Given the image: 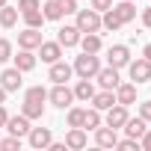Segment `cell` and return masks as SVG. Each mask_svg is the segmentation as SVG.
Listing matches in <instances>:
<instances>
[{
	"instance_id": "4dcf8cb0",
	"label": "cell",
	"mask_w": 151,
	"mask_h": 151,
	"mask_svg": "<svg viewBox=\"0 0 151 151\" xmlns=\"http://www.w3.org/2000/svg\"><path fill=\"white\" fill-rule=\"evenodd\" d=\"M83 113L86 110H80V107L68 110V127H83Z\"/></svg>"
},
{
	"instance_id": "8d00e7d4",
	"label": "cell",
	"mask_w": 151,
	"mask_h": 151,
	"mask_svg": "<svg viewBox=\"0 0 151 151\" xmlns=\"http://www.w3.org/2000/svg\"><path fill=\"white\" fill-rule=\"evenodd\" d=\"M110 6H113V0H92V9L95 12H107Z\"/></svg>"
},
{
	"instance_id": "ba28073f",
	"label": "cell",
	"mask_w": 151,
	"mask_h": 151,
	"mask_svg": "<svg viewBox=\"0 0 151 151\" xmlns=\"http://www.w3.org/2000/svg\"><path fill=\"white\" fill-rule=\"evenodd\" d=\"M27 139H30L33 148H47V145L53 142V133H50V127H30Z\"/></svg>"
},
{
	"instance_id": "b9f144b4",
	"label": "cell",
	"mask_w": 151,
	"mask_h": 151,
	"mask_svg": "<svg viewBox=\"0 0 151 151\" xmlns=\"http://www.w3.org/2000/svg\"><path fill=\"white\" fill-rule=\"evenodd\" d=\"M142 56H145V59L151 62V45H145V47H142Z\"/></svg>"
},
{
	"instance_id": "f35d334b",
	"label": "cell",
	"mask_w": 151,
	"mask_h": 151,
	"mask_svg": "<svg viewBox=\"0 0 151 151\" xmlns=\"http://www.w3.org/2000/svg\"><path fill=\"white\" fill-rule=\"evenodd\" d=\"M139 148H145V151H151V130H145V133L139 136Z\"/></svg>"
},
{
	"instance_id": "277c9868",
	"label": "cell",
	"mask_w": 151,
	"mask_h": 151,
	"mask_svg": "<svg viewBox=\"0 0 151 151\" xmlns=\"http://www.w3.org/2000/svg\"><path fill=\"white\" fill-rule=\"evenodd\" d=\"M127 71H130V80H133V83H148V80H151V62H148L145 56L127 62Z\"/></svg>"
},
{
	"instance_id": "836d02e7",
	"label": "cell",
	"mask_w": 151,
	"mask_h": 151,
	"mask_svg": "<svg viewBox=\"0 0 151 151\" xmlns=\"http://www.w3.org/2000/svg\"><path fill=\"white\" fill-rule=\"evenodd\" d=\"M116 148H122V151H136V148H139V139H130V136H127V139L116 142Z\"/></svg>"
},
{
	"instance_id": "4fadbf2b",
	"label": "cell",
	"mask_w": 151,
	"mask_h": 151,
	"mask_svg": "<svg viewBox=\"0 0 151 151\" xmlns=\"http://www.w3.org/2000/svg\"><path fill=\"white\" fill-rule=\"evenodd\" d=\"M71 74H74V68H71L68 62H62V59L50 62V80H53V83H65V80H71Z\"/></svg>"
},
{
	"instance_id": "7a4b0ae2",
	"label": "cell",
	"mask_w": 151,
	"mask_h": 151,
	"mask_svg": "<svg viewBox=\"0 0 151 151\" xmlns=\"http://www.w3.org/2000/svg\"><path fill=\"white\" fill-rule=\"evenodd\" d=\"M77 27L80 33H98L101 30V12L95 9H77Z\"/></svg>"
},
{
	"instance_id": "ffe728a7",
	"label": "cell",
	"mask_w": 151,
	"mask_h": 151,
	"mask_svg": "<svg viewBox=\"0 0 151 151\" xmlns=\"http://www.w3.org/2000/svg\"><path fill=\"white\" fill-rule=\"evenodd\" d=\"M77 45L83 47V53H98V50H101V36H98V33H83Z\"/></svg>"
},
{
	"instance_id": "603a6c76",
	"label": "cell",
	"mask_w": 151,
	"mask_h": 151,
	"mask_svg": "<svg viewBox=\"0 0 151 151\" xmlns=\"http://www.w3.org/2000/svg\"><path fill=\"white\" fill-rule=\"evenodd\" d=\"M42 15H45V21H59L65 12H62V6H59V0H45Z\"/></svg>"
},
{
	"instance_id": "484cf974",
	"label": "cell",
	"mask_w": 151,
	"mask_h": 151,
	"mask_svg": "<svg viewBox=\"0 0 151 151\" xmlns=\"http://www.w3.org/2000/svg\"><path fill=\"white\" fill-rule=\"evenodd\" d=\"M101 27H104V30H113V33H116V30L122 27V21H119V15L113 12V6H110V9H107V12L101 15Z\"/></svg>"
},
{
	"instance_id": "74e56055",
	"label": "cell",
	"mask_w": 151,
	"mask_h": 151,
	"mask_svg": "<svg viewBox=\"0 0 151 151\" xmlns=\"http://www.w3.org/2000/svg\"><path fill=\"white\" fill-rule=\"evenodd\" d=\"M139 116H142L145 122H151V101H145V104H139Z\"/></svg>"
},
{
	"instance_id": "d6a6232c",
	"label": "cell",
	"mask_w": 151,
	"mask_h": 151,
	"mask_svg": "<svg viewBox=\"0 0 151 151\" xmlns=\"http://www.w3.org/2000/svg\"><path fill=\"white\" fill-rule=\"evenodd\" d=\"M0 148H3V151H15V148H21V136H9V139H0Z\"/></svg>"
},
{
	"instance_id": "d590c367",
	"label": "cell",
	"mask_w": 151,
	"mask_h": 151,
	"mask_svg": "<svg viewBox=\"0 0 151 151\" xmlns=\"http://www.w3.org/2000/svg\"><path fill=\"white\" fill-rule=\"evenodd\" d=\"M59 6L65 15H71V12H77V0H59Z\"/></svg>"
},
{
	"instance_id": "ee69618b",
	"label": "cell",
	"mask_w": 151,
	"mask_h": 151,
	"mask_svg": "<svg viewBox=\"0 0 151 151\" xmlns=\"http://www.w3.org/2000/svg\"><path fill=\"white\" fill-rule=\"evenodd\" d=\"M0 6H6V0H0Z\"/></svg>"
},
{
	"instance_id": "5bb4252c",
	"label": "cell",
	"mask_w": 151,
	"mask_h": 151,
	"mask_svg": "<svg viewBox=\"0 0 151 151\" xmlns=\"http://www.w3.org/2000/svg\"><path fill=\"white\" fill-rule=\"evenodd\" d=\"M39 56H42V62H56L62 56V45L59 42H42L39 45Z\"/></svg>"
},
{
	"instance_id": "e575fe53",
	"label": "cell",
	"mask_w": 151,
	"mask_h": 151,
	"mask_svg": "<svg viewBox=\"0 0 151 151\" xmlns=\"http://www.w3.org/2000/svg\"><path fill=\"white\" fill-rule=\"evenodd\" d=\"M18 9L30 12V9H42V3H39V0H18Z\"/></svg>"
},
{
	"instance_id": "f546056e",
	"label": "cell",
	"mask_w": 151,
	"mask_h": 151,
	"mask_svg": "<svg viewBox=\"0 0 151 151\" xmlns=\"http://www.w3.org/2000/svg\"><path fill=\"white\" fill-rule=\"evenodd\" d=\"M98 124H101V110H95V107H92V110H86V113H83V127L95 130Z\"/></svg>"
},
{
	"instance_id": "1f68e13d",
	"label": "cell",
	"mask_w": 151,
	"mask_h": 151,
	"mask_svg": "<svg viewBox=\"0 0 151 151\" xmlns=\"http://www.w3.org/2000/svg\"><path fill=\"white\" fill-rule=\"evenodd\" d=\"M12 59V42L9 39H0V62Z\"/></svg>"
},
{
	"instance_id": "d6986e66",
	"label": "cell",
	"mask_w": 151,
	"mask_h": 151,
	"mask_svg": "<svg viewBox=\"0 0 151 151\" xmlns=\"http://www.w3.org/2000/svg\"><path fill=\"white\" fill-rule=\"evenodd\" d=\"M113 104H116V92L113 89H104V92H95L92 95V107L95 110H110Z\"/></svg>"
},
{
	"instance_id": "4316f807",
	"label": "cell",
	"mask_w": 151,
	"mask_h": 151,
	"mask_svg": "<svg viewBox=\"0 0 151 151\" xmlns=\"http://www.w3.org/2000/svg\"><path fill=\"white\" fill-rule=\"evenodd\" d=\"M27 119H42L45 116V104H39V101H24V110H21Z\"/></svg>"
},
{
	"instance_id": "d4e9b609",
	"label": "cell",
	"mask_w": 151,
	"mask_h": 151,
	"mask_svg": "<svg viewBox=\"0 0 151 151\" xmlns=\"http://www.w3.org/2000/svg\"><path fill=\"white\" fill-rule=\"evenodd\" d=\"M15 24H18V9L0 6V27H15Z\"/></svg>"
},
{
	"instance_id": "9a60e30c",
	"label": "cell",
	"mask_w": 151,
	"mask_h": 151,
	"mask_svg": "<svg viewBox=\"0 0 151 151\" xmlns=\"http://www.w3.org/2000/svg\"><path fill=\"white\" fill-rule=\"evenodd\" d=\"M133 101H136V83H119L116 86V104L130 107Z\"/></svg>"
},
{
	"instance_id": "44dd1931",
	"label": "cell",
	"mask_w": 151,
	"mask_h": 151,
	"mask_svg": "<svg viewBox=\"0 0 151 151\" xmlns=\"http://www.w3.org/2000/svg\"><path fill=\"white\" fill-rule=\"evenodd\" d=\"M65 148H86V130L83 127H71L65 136Z\"/></svg>"
},
{
	"instance_id": "cb8c5ba5",
	"label": "cell",
	"mask_w": 151,
	"mask_h": 151,
	"mask_svg": "<svg viewBox=\"0 0 151 151\" xmlns=\"http://www.w3.org/2000/svg\"><path fill=\"white\" fill-rule=\"evenodd\" d=\"M92 95H95V86H92V80L80 77V80H77V86H74V98H80V101H92Z\"/></svg>"
},
{
	"instance_id": "7c38bea8",
	"label": "cell",
	"mask_w": 151,
	"mask_h": 151,
	"mask_svg": "<svg viewBox=\"0 0 151 151\" xmlns=\"http://www.w3.org/2000/svg\"><path fill=\"white\" fill-rule=\"evenodd\" d=\"M80 36H83V33H80L77 27H68V24L56 30V42H59L62 47H74V45L80 42Z\"/></svg>"
},
{
	"instance_id": "52a82bcc",
	"label": "cell",
	"mask_w": 151,
	"mask_h": 151,
	"mask_svg": "<svg viewBox=\"0 0 151 151\" xmlns=\"http://www.w3.org/2000/svg\"><path fill=\"white\" fill-rule=\"evenodd\" d=\"M3 127H6L12 136H27V133H30V119H27L24 113H21V116H9Z\"/></svg>"
},
{
	"instance_id": "7402d4cb",
	"label": "cell",
	"mask_w": 151,
	"mask_h": 151,
	"mask_svg": "<svg viewBox=\"0 0 151 151\" xmlns=\"http://www.w3.org/2000/svg\"><path fill=\"white\" fill-rule=\"evenodd\" d=\"M12 59H15V68H18V71H33V68H36V56H33V50H24V47H21V53L12 56Z\"/></svg>"
},
{
	"instance_id": "ab89813d",
	"label": "cell",
	"mask_w": 151,
	"mask_h": 151,
	"mask_svg": "<svg viewBox=\"0 0 151 151\" xmlns=\"http://www.w3.org/2000/svg\"><path fill=\"white\" fill-rule=\"evenodd\" d=\"M6 119H9V113H6V107H3V104H0V127L6 124Z\"/></svg>"
},
{
	"instance_id": "5b68a950",
	"label": "cell",
	"mask_w": 151,
	"mask_h": 151,
	"mask_svg": "<svg viewBox=\"0 0 151 151\" xmlns=\"http://www.w3.org/2000/svg\"><path fill=\"white\" fill-rule=\"evenodd\" d=\"M107 62H110L113 68H124V65L130 62V50H127V45H113V47L107 50Z\"/></svg>"
},
{
	"instance_id": "30bf717a",
	"label": "cell",
	"mask_w": 151,
	"mask_h": 151,
	"mask_svg": "<svg viewBox=\"0 0 151 151\" xmlns=\"http://www.w3.org/2000/svg\"><path fill=\"white\" fill-rule=\"evenodd\" d=\"M21 74H24V71H18L15 65L6 68L3 74H0V86H3L6 92H18V89H21Z\"/></svg>"
},
{
	"instance_id": "83f0119b",
	"label": "cell",
	"mask_w": 151,
	"mask_h": 151,
	"mask_svg": "<svg viewBox=\"0 0 151 151\" xmlns=\"http://www.w3.org/2000/svg\"><path fill=\"white\" fill-rule=\"evenodd\" d=\"M21 15H24L27 27H36V30H42V24H45V15H42V9H30V12H21Z\"/></svg>"
},
{
	"instance_id": "ac0fdd59",
	"label": "cell",
	"mask_w": 151,
	"mask_h": 151,
	"mask_svg": "<svg viewBox=\"0 0 151 151\" xmlns=\"http://www.w3.org/2000/svg\"><path fill=\"white\" fill-rule=\"evenodd\" d=\"M113 12L119 15V21H122V24H127V21H133V18H136V6H133V0H122V3H116V6H113Z\"/></svg>"
},
{
	"instance_id": "6da1fadb",
	"label": "cell",
	"mask_w": 151,
	"mask_h": 151,
	"mask_svg": "<svg viewBox=\"0 0 151 151\" xmlns=\"http://www.w3.org/2000/svg\"><path fill=\"white\" fill-rule=\"evenodd\" d=\"M74 74L77 77H86V80H92L95 74H98V68H101V62H98V53H80L77 59H74Z\"/></svg>"
},
{
	"instance_id": "7bdbcfd3",
	"label": "cell",
	"mask_w": 151,
	"mask_h": 151,
	"mask_svg": "<svg viewBox=\"0 0 151 151\" xmlns=\"http://www.w3.org/2000/svg\"><path fill=\"white\" fill-rule=\"evenodd\" d=\"M6 95H9V92H6L3 86H0V104H3V101H6Z\"/></svg>"
},
{
	"instance_id": "8992f818",
	"label": "cell",
	"mask_w": 151,
	"mask_h": 151,
	"mask_svg": "<svg viewBox=\"0 0 151 151\" xmlns=\"http://www.w3.org/2000/svg\"><path fill=\"white\" fill-rule=\"evenodd\" d=\"M42 42H45V39H42V33H39L36 27H27L24 33H18V47H24V50H36Z\"/></svg>"
},
{
	"instance_id": "2e32d148",
	"label": "cell",
	"mask_w": 151,
	"mask_h": 151,
	"mask_svg": "<svg viewBox=\"0 0 151 151\" xmlns=\"http://www.w3.org/2000/svg\"><path fill=\"white\" fill-rule=\"evenodd\" d=\"M95 142L101 145V148H116V142H119V136H116V130L107 124V127H95Z\"/></svg>"
},
{
	"instance_id": "9c48e42d",
	"label": "cell",
	"mask_w": 151,
	"mask_h": 151,
	"mask_svg": "<svg viewBox=\"0 0 151 151\" xmlns=\"http://www.w3.org/2000/svg\"><path fill=\"white\" fill-rule=\"evenodd\" d=\"M98 83H101V89H113L116 92V86L122 83L119 80V68H113V65H107V68H98Z\"/></svg>"
},
{
	"instance_id": "60d3db41",
	"label": "cell",
	"mask_w": 151,
	"mask_h": 151,
	"mask_svg": "<svg viewBox=\"0 0 151 151\" xmlns=\"http://www.w3.org/2000/svg\"><path fill=\"white\" fill-rule=\"evenodd\" d=\"M142 24H145V27H151V9H145V15H142Z\"/></svg>"
},
{
	"instance_id": "3957f363",
	"label": "cell",
	"mask_w": 151,
	"mask_h": 151,
	"mask_svg": "<svg viewBox=\"0 0 151 151\" xmlns=\"http://www.w3.org/2000/svg\"><path fill=\"white\" fill-rule=\"evenodd\" d=\"M47 101L53 104V107H59V110H65L71 101H74V89H68L65 83H56L50 92H47Z\"/></svg>"
},
{
	"instance_id": "f1b7e54d",
	"label": "cell",
	"mask_w": 151,
	"mask_h": 151,
	"mask_svg": "<svg viewBox=\"0 0 151 151\" xmlns=\"http://www.w3.org/2000/svg\"><path fill=\"white\" fill-rule=\"evenodd\" d=\"M24 101H39V104H45V101H47L45 86H30V89L24 92Z\"/></svg>"
},
{
	"instance_id": "8fae6325",
	"label": "cell",
	"mask_w": 151,
	"mask_h": 151,
	"mask_svg": "<svg viewBox=\"0 0 151 151\" xmlns=\"http://www.w3.org/2000/svg\"><path fill=\"white\" fill-rule=\"evenodd\" d=\"M124 122H127V107L124 104H113L107 110V124L113 130H119V127H124Z\"/></svg>"
},
{
	"instance_id": "e0dca14e",
	"label": "cell",
	"mask_w": 151,
	"mask_h": 151,
	"mask_svg": "<svg viewBox=\"0 0 151 151\" xmlns=\"http://www.w3.org/2000/svg\"><path fill=\"white\" fill-rule=\"evenodd\" d=\"M145 130H148V122H145L142 116H139V119H130V116H127V122H124V133H127L130 139H139Z\"/></svg>"
}]
</instances>
